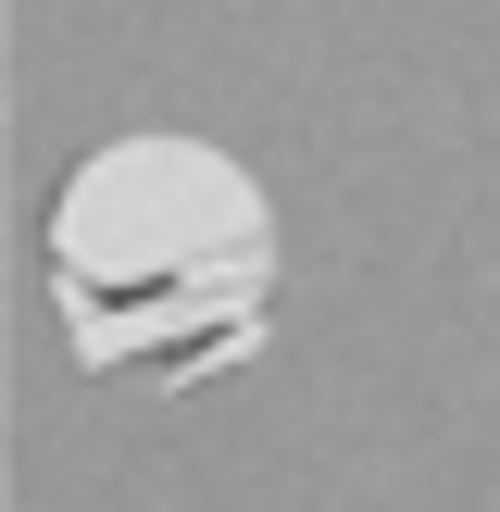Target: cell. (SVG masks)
Wrapping results in <instances>:
<instances>
[{"mask_svg":"<svg viewBox=\"0 0 500 512\" xmlns=\"http://www.w3.org/2000/svg\"><path fill=\"white\" fill-rule=\"evenodd\" d=\"M50 300L88 375L200 388L275 313V200L213 138H113L50 200Z\"/></svg>","mask_w":500,"mask_h":512,"instance_id":"6da1fadb","label":"cell"}]
</instances>
